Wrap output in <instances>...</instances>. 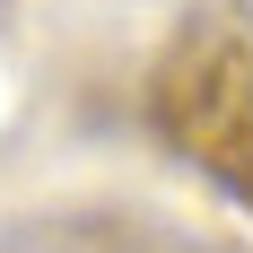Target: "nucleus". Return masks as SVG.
I'll list each match as a JSON object with an SVG mask.
<instances>
[{"instance_id": "obj_1", "label": "nucleus", "mask_w": 253, "mask_h": 253, "mask_svg": "<svg viewBox=\"0 0 253 253\" xmlns=\"http://www.w3.org/2000/svg\"><path fill=\"white\" fill-rule=\"evenodd\" d=\"M157 140L253 210V9H183L149 70Z\"/></svg>"}, {"instance_id": "obj_2", "label": "nucleus", "mask_w": 253, "mask_h": 253, "mask_svg": "<svg viewBox=\"0 0 253 253\" xmlns=\"http://www.w3.org/2000/svg\"><path fill=\"white\" fill-rule=\"evenodd\" d=\"M149 227H114V218H35V227H0V245H140Z\"/></svg>"}]
</instances>
